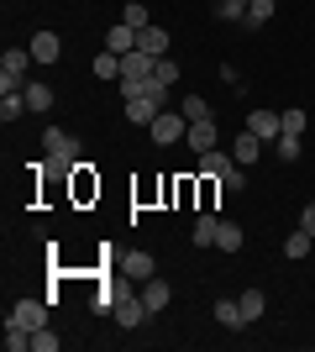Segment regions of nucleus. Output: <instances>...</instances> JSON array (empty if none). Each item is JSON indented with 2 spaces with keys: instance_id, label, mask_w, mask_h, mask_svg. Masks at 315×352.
Segmentation results:
<instances>
[{
  "instance_id": "obj_1",
  "label": "nucleus",
  "mask_w": 315,
  "mask_h": 352,
  "mask_svg": "<svg viewBox=\"0 0 315 352\" xmlns=\"http://www.w3.org/2000/svg\"><path fill=\"white\" fill-rule=\"evenodd\" d=\"M43 147H47V168H53V174H74L79 163H84V142H79L74 132H63V126H47Z\"/></svg>"
},
{
  "instance_id": "obj_2",
  "label": "nucleus",
  "mask_w": 315,
  "mask_h": 352,
  "mask_svg": "<svg viewBox=\"0 0 315 352\" xmlns=\"http://www.w3.org/2000/svg\"><path fill=\"white\" fill-rule=\"evenodd\" d=\"M152 69H158V58H152V53H142V47H137V53H126V58H121V95H126V100L148 95Z\"/></svg>"
},
{
  "instance_id": "obj_3",
  "label": "nucleus",
  "mask_w": 315,
  "mask_h": 352,
  "mask_svg": "<svg viewBox=\"0 0 315 352\" xmlns=\"http://www.w3.org/2000/svg\"><path fill=\"white\" fill-rule=\"evenodd\" d=\"M32 47H5L0 53V95L5 89H27V69H32Z\"/></svg>"
},
{
  "instance_id": "obj_4",
  "label": "nucleus",
  "mask_w": 315,
  "mask_h": 352,
  "mask_svg": "<svg viewBox=\"0 0 315 352\" xmlns=\"http://www.w3.org/2000/svg\"><path fill=\"white\" fill-rule=\"evenodd\" d=\"M47 305H53L47 294H21L5 321H11V326H27V331H43V326H53V321H47Z\"/></svg>"
},
{
  "instance_id": "obj_5",
  "label": "nucleus",
  "mask_w": 315,
  "mask_h": 352,
  "mask_svg": "<svg viewBox=\"0 0 315 352\" xmlns=\"http://www.w3.org/2000/svg\"><path fill=\"white\" fill-rule=\"evenodd\" d=\"M110 316H116V326L137 331V326L148 321L152 310H148V300H142V294H116V305H110Z\"/></svg>"
},
{
  "instance_id": "obj_6",
  "label": "nucleus",
  "mask_w": 315,
  "mask_h": 352,
  "mask_svg": "<svg viewBox=\"0 0 315 352\" xmlns=\"http://www.w3.org/2000/svg\"><path fill=\"white\" fill-rule=\"evenodd\" d=\"M148 132H152L158 147H168V142H179V137L189 132V121H184V111H158V121H152Z\"/></svg>"
},
{
  "instance_id": "obj_7",
  "label": "nucleus",
  "mask_w": 315,
  "mask_h": 352,
  "mask_svg": "<svg viewBox=\"0 0 315 352\" xmlns=\"http://www.w3.org/2000/svg\"><path fill=\"white\" fill-rule=\"evenodd\" d=\"M247 132L253 137H263V142H279V137H284V111H253V116H247Z\"/></svg>"
},
{
  "instance_id": "obj_8",
  "label": "nucleus",
  "mask_w": 315,
  "mask_h": 352,
  "mask_svg": "<svg viewBox=\"0 0 315 352\" xmlns=\"http://www.w3.org/2000/svg\"><path fill=\"white\" fill-rule=\"evenodd\" d=\"M263 147H268V142H263V137H253V132H247V126H242V132H237V142H231V158H237L242 168H253V163L263 158Z\"/></svg>"
},
{
  "instance_id": "obj_9",
  "label": "nucleus",
  "mask_w": 315,
  "mask_h": 352,
  "mask_svg": "<svg viewBox=\"0 0 315 352\" xmlns=\"http://www.w3.org/2000/svg\"><path fill=\"white\" fill-rule=\"evenodd\" d=\"M184 142L195 147V158H200V153H210V147H221V132H215V121H189Z\"/></svg>"
},
{
  "instance_id": "obj_10",
  "label": "nucleus",
  "mask_w": 315,
  "mask_h": 352,
  "mask_svg": "<svg viewBox=\"0 0 315 352\" xmlns=\"http://www.w3.org/2000/svg\"><path fill=\"white\" fill-rule=\"evenodd\" d=\"M121 274L137 279V284H148L152 274H158V263H152V252H126V258H121Z\"/></svg>"
},
{
  "instance_id": "obj_11",
  "label": "nucleus",
  "mask_w": 315,
  "mask_h": 352,
  "mask_svg": "<svg viewBox=\"0 0 315 352\" xmlns=\"http://www.w3.org/2000/svg\"><path fill=\"white\" fill-rule=\"evenodd\" d=\"M32 58H37V63H58V53H63V37H58V32H37V37H32Z\"/></svg>"
},
{
  "instance_id": "obj_12",
  "label": "nucleus",
  "mask_w": 315,
  "mask_h": 352,
  "mask_svg": "<svg viewBox=\"0 0 315 352\" xmlns=\"http://www.w3.org/2000/svg\"><path fill=\"white\" fill-rule=\"evenodd\" d=\"M105 47H110V53H121V58H126V53H137V27L116 21V27L105 32Z\"/></svg>"
},
{
  "instance_id": "obj_13",
  "label": "nucleus",
  "mask_w": 315,
  "mask_h": 352,
  "mask_svg": "<svg viewBox=\"0 0 315 352\" xmlns=\"http://www.w3.org/2000/svg\"><path fill=\"white\" fill-rule=\"evenodd\" d=\"M27 111H32V105H27V89H5V95H0V121H5V126L21 121Z\"/></svg>"
},
{
  "instance_id": "obj_14",
  "label": "nucleus",
  "mask_w": 315,
  "mask_h": 352,
  "mask_svg": "<svg viewBox=\"0 0 315 352\" xmlns=\"http://www.w3.org/2000/svg\"><path fill=\"white\" fill-rule=\"evenodd\" d=\"M137 47L152 53V58H168V32L163 27H142V32H137Z\"/></svg>"
},
{
  "instance_id": "obj_15",
  "label": "nucleus",
  "mask_w": 315,
  "mask_h": 352,
  "mask_svg": "<svg viewBox=\"0 0 315 352\" xmlns=\"http://www.w3.org/2000/svg\"><path fill=\"white\" fill-rule=\"evenodd\" d=\"M142 300H148V310H152V316H158V310H168V300H174V289H168V284L158 279V274H152V279L142 284Z\"/></svg>"
},
{
  "instance_id": "obj_16",
  "label": "nucleus",
  "mask_w": 315,
  "mask_h": 352,
  "mask_svg": "<svg viewBox=\"0 0 315 352\" xmlns=\"http://www.w3.org/2000/svg\"><path fill=\"white\" fill-rule=\"evenodd\" d=\"M231 163H237L231 153H221V147H210V153H200V174H205V179H221L226 168H231Z\"/></svg>"
},
{
  "instance_id": "obj_17",
  "label": "nucleus",
  "mask_w": 315,
  "mask_h": 352,
  "mask_svg": "<svg viewBox=\"0 0 315 352\" xmlns=\"http://www.w3.org/2000/svg\"><path fill=\"white\" fill-rule=\"evenodd\" d=\"M215 321H221L226 331H242V326H247V316H242V300H215Z\"/></svg>"
},
{
  "instance_id": "obj_18",
  "label": "nucleus",
  "mask_w": 315,
  "mask_h": 352,
  "mask_svg": "<svg viewBox=\"0 0 315 352\" xmlns=\"http://www.w3.org/2000/svg\"><path fill=\"white\" fill-rule=\"evenodd\" d=\"M300 153H305V137H294V132H284L273 142V158L279 163H300Z\"/></svg>"
},
{
  "instance_id": "obj_19",
  "label": "nucleus",
  "mask_w": 315,
  "mask_h": 352,
  "mask_svg": "<svg viewBox=\"0 0 315 352\" xmlns=\"http://www.w3.org/2000/svg\"><path fill=\"white\" fill-rule=\"evenodd\" d=\"M242 242H247V232H242L237 221H221V232H215V248H221V252H242Z\"/></svg>"
},
{
  "instance_id": "obj_20",
  "label": "nucleus",
  "mask_w": 315,
  "mask_h": 352,
  "mask_svg": "<svg viewBox=\"0 0 315 352\" xmlns=\"http://www.w3.org/2000/svg\"><path fill=\"white\" fill-rule=\"evenodd\" d=\"M215 232H221V221H215V216H200L195 232H189V242H195V248H215Z\"/></svg>"
},
{
  "instance_id": "obj_21",
  "label": "nucleus",
  "mask_w": 315,
  "mask_h": 352,
  "mask_svg": "<svg viewBox=\"0 0 315 352\" xmlns=\"http://www.w3.org/2000/svg\"><path fill=\"white\" fill-rule=\"evenodd\" d=\"M95 79H121V53L100 47V53H95Z\"/></svg>"
},
{
  "instance_id": "obj_22",
  "label": "nucleus",
  "mask_w": 315,
  "mask_h": 352,
  "mask_svg": "<svg viewBox=\"0 0 315 352\" xmlns=\"http://www.w3.org/2000/svg\"><path fill=\"white\" fill-rule=\"evenodd\" d=\"M179 111H184V121H215V116H210V100H205V95H184Z\"/></svg>"
},
{
  "instance_id": "obj_23",
  "label": "nucleus",
  "mask_w": 315,
  "mask_h": 352,
  "mask_svg": "<svg viewBox=\"0 0 315 352\" xmlns=\"http://www.w3.org/2000/svg\"><path fill=\"white\" fill-rule=\"evenodd\" d=\"M263 310H268V294H263V289H247V294H242V316H247V326L263 321Z\"/></svg>"
},
{
  "instance_id": "obj_24",
  "label": "nucleus",
  "mask_w": 315,
  "mask_h": 352,
  "mask_svg": "<svg viewBox=\"0 0 315 352\" xmlns=\"http://www.w3.org/2000/svg\"><path fill=\"white\" fill-rule=\"evenodd\" d=\"M310 252H315V236L300 226V232H294V236L284 242V258H310Z\"/></svg>"
},
{
  "instance_id": "obj_25",
  "label": "nucleus",
  "mask_w": 315,
  "mask_h": 352,
  "mask_svg": "<svg viewBox=\"0 0 315 352\" xmlns=\"http://www.w3.org/2000/svg\"><path fill=\"white\" fill-rule=\"evenodd\" d=\"M27 105H32V116L53 111V89H47V85H27Z\"/></svg>"
},
{
  "instance_id": "obj_26",
  "label": "nucleus",
  "mask_w": 315,
  "mask_h": 352,
  "mask_svg": "<svg viewBox=\"0 0 315 352\" xmlns=\"http://www.w3.org/2000/svg\"><path fill=\"white\" fill-rule=\"evenodd\" d=\"M247 6L253 0H215V16L221 21H247Z\"/></svg>"
},
{
  "instance_id": "obj_27",
  "label": "nucleus",
  "mask_w": 315,
  "mask_h": 352,
  "mask_svg": "<svg viewBox=\"0 0 315 352\" xmlns=\"http://www.w3.org/2000/svg\"><path fill=\"white\" fill-rule=\"evenodd\" d=\"M32 347V331H27V326H11V321H5V352H27Z\"/></svg>"
},
{
  "instance_id": "obj_28",
  "label": "nucleus",
  "mask_w": 315,
  "mask_h": 352,
  "mask_svg": "<svg viewBox=\"0 0 315 352\" xmlns=\"http://www.w3.org/2000/svg\"><path fill=\"white\" fill-rule=\"evenodd\" d=\"M121 21H126V27H137V32H142V27H152V21H148V6H142V0H126Z\"/></svg>"
},
{
  "instance_id": "obj_29",
  "label": "nucleus",
  "mask_w": 315,
  "mask_h": 352,
  "mask_svg": "<svg viewBox=\"0 0 315 352\" xmlns=\"http://www.w3.org/2000/svg\"><path fill=\"white\" fill-rule=\"evenodd\" d=\"M273 6H279V0H253V6H247V21H242V27H263V21L273 16Z\"/></svg>"
},
{
  "instance_id": "obj_30",
  "label": "nucleus",
  "mask_w": 315,
  "mask_h": 352,
  "mask_svg": "<svg viewBox=\"0 0 315 352\" xmlns=\"http://www.w3.org/2000/svg\"><path fill=\"white\" fill-rule=\"evenodd\" d=\"M152 85H179V63H174V58H158V69H152Z\"/></svg>"
},
{
  "instance_id": "obj_31",
  "label": "nucleus",
  "mask_w": 315,
  "mask_h": 352,
  "mask_svg": "<svg viewBox=\"0 0 315 352\" xmlns=\"http://www.w3.org/2000/svg\"><path fill=\"white\" fill-rule=\"evenodd\" d=\"M221 190H231V195H242V190H247V174H242V163H231V168L221 174Z\"/></svg>"
},
{
  "instance_id": "obj_32",
  "label": "nucleus",
  "mask_w": 315,
  "mask_h": 352,
  "mask_svg": "<svg viewBox=\"0 0 315 352\" xmlns=\"http://www.w3.org/2000/svg\"><path fill=\"white\" fill-rule=\"evenodd\" d=\"M32 352H58V337H53V326L32 331Z\"/></svg>"
},
{
  "instance_id": "obj_33",
  "label": "nucleus",
  "mask_w": 315,
  "mask_h": 352,
  "mask_svg": "<svg viewBox=\"0 0 315 352\" xmlns=\"http://www.w3.org/2000/svg\"><path fill=\"white\" fill-rule=\"evenodd\" d=\"M284 132L305 137V111H284Z\"/></svg>"
},
{
  "instance_id": "obj_34",
  "label": "nucleus",
  "mask_w": 315,
  "mask_h": 352,
  "mask_svg": "<svg viewBox=\"0 0 315 352\" xmlns=\"http://www.w3.org/2000/svg\"><path fill=\"white\" fill-rule=\"evenodd\" d=\"M116 305V289H100V294H90V310H110Z\"/></svg>"
},
{
  "instance_id": "obj_35",
  "label": "nucleus",
  "mask_w": 315,
  "mask_h": 352,
  "mask_svg": "<svg viewBox=\"0 0 315 352\" xmlns=\"http://www.w3.org/2000/svg\"><path fill=\"white\" fill-rule=\"evenodd\" d=\"M300 226H305V232H310V236H315V200H310V206H305V210H300Z\"/></svg>"
}]
</instances>
